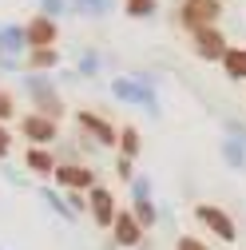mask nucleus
I'll return each mask as SVG.
<instances>
[{
	"label": "nucleus",
	"mask_w": 246,
	"mask_h": 250,
	"mask_svg": "<svg viewBox=\"0 0 246 250\" xmlns=\"http://www.w3.org/2000/svg\"><path fill=\"white\" fill-rule=\"evenodd\" d=\"M223 151H226V163H230V167H242V163H246V159H242V147H238L234 139H226Z\"/></svg>",
	"instance_id": "nucleus-16"
},
{
	"label": "nucleus",
	"mask_w": 246,
	"mask_h": 250,
	"mask_svg": "<svg viewBox=\"0 0 246 250\" xmlns=\"http://www.w3.org/2000/svg\"><path fill=\"white\" fill-rule=\"evenodd\" d=\"M123 12H127V16H151V12H155V0H127V4H123Z\"/></svg>",
	"instance_id": "nucleus-14"
},
{
	"label": "nucleus",
	"mask_w": 246,
	"mask_h": 250,
	"mask_svg": "<svg viewBox=\"0 0 246 250\" xmlns=\"http://www.w3.org/2000/svg\"><path fill=\"white\" fill-rule=\"evenodd\" d=\"M0 155H8V131L0 127Z\"/></svg>",
	"instance_id": "nucleus-19"
},
{
	"label": "nucleus",
	"mask_w": 246,
	"mask_h": 250,
	"mask_svg": "<svg viewBox=\"0 0 246 250\" xmlns=\"http://www.w3.org/2000/svg\"><path fill=\"white\" fill-rule=\"evenodd\" d=\"M80 123H83V131H91L100 143H115V139H119L115 127H107V123H103L100 115H91V111H80Z\"/></svg>",
	"instance_id": "nucleus-9"
},
{
	"label": "nucleus",
	"mask_w": 246,
	"mask_h": 250,
	"mask_svg": "<svg viewBox=\"0 0 246 250\" xmlns=\"http://www.w3.org/2000/svg\"><path fill=\"white\" fill-rule=\"evenodd\" d=\"M24 40H28V44H32V48H48V44L56 40V24H52L48 16H36L32 24H28V28H24Z\"/></svg>",
	"instance_id": "nucleus-8"
},
{
	"label": "nucleus",
	"mask_w": 246,
	"mask_h": 250,
	"mask_svg": "<svg viewBox=\"0 0 246 250\" xmlns=\"http://www.w3.org/2000/svg\"><path fill=\"white\" fill-rule=\"evenodd\" d=\"M20 127H24V135L32 139V143H48V139H56V119H48V115H28Z\"/></svg>",
	"instance_id": "nucleus-6"
},
{
	"label": "nucleus",
	"mask_w": 246,
	"mask_h": 250,
	"mask_svg": "<svg viewBox=\"0 0 246 250\" xmlns=\"http://www.w3.org/2000/svg\"><path fill=\"white\" fill-rule=\"evenodd\" d=\"M115 96H119V100H131V104H147V107H155L151 91H139V87L127 83V80H119V83H115Z\"/></svg>",
	"instance_id": "nucleus-11"
},
{
	"label": "nucleus",
	"mask_w": 246,
	"mask_h": 250,
	"mask_svg": "<svg viewBox=\"0 0 246 250\" xmlns=\"http://www.w3.org/2000/svg\"><path fill=\"white\" fill-rule=\"evenodd\" d=\"M28 167L40 171V175H48V171H56V159H52L48 151H28Z\"/></svg>",
	"instance_id": "nucleus-12"
},
{
	"label": "nucleus",
	"mask_w": 246,
	"mask_h": 250,
	"mask_svg": "<svg viewBox=\"0 0 246 250\" xmlns=\"http://www.w3.org/2000/svg\"><path fill=\"white\" fill-rule=\"evenodd\" d=\"M115 199H111V191H103V187H91V218H96L100 227H107V223H115Z\"/></svg>",
	"instance_id": "nucleus-4"
},
{
	"label": "nucleus",
	"mask_w": 246,
	"mask_h": 250,
	"mask_svg": "<svg viewBox=\"0 0 246 250\" xmlns=\"http://www.w3.org/2000/svg\"><path fill=\"white\" fill-rule=\"evenodd\" d=\"M56 183H64V187H76V191H91L96 187V175H91L87 167H76V163H68V167H56Z\"/></svg>",
	"instance_id": "nucleus-5"
},
{
	"label": "nucleus",
	"mask_w": 246,
	"mask_h": 250,
	"mask_svg": "<svg viewBox=\"0 0 246 250\" xmlns=\"http://www.w3.org/2000/svg\"><path fill=\"white\" fill-rule=\"evenodd\" d=\"M175 250H210V246H203L199 238H179V246Z\"/></svg>",
	"instance_id": "nucleus-17"
},
{
	"label": "nucleus",
	"mask_w": 246,
	"mask_h": 250,
	"mask_svg": "<svg viewBox=\"0 0 246 250\" xmlns=\"http://www.w3.org/2000/svg\"><path fill=\"white\" fill-rule=\"evenodd\" d=\"M111 227H115V242H123V246H135V242H139V234H143L139 218H135V214H127V210H119Z\"/></svg>",
	"instance_id": "nucleus-7"
},
{
	"label": "nucleus",
	"mask_w": 246,
	"mask_h": 250,
	"mask_svg": "<svg viewBox=\"0 0 246 250\" xmlns=\"http://www.w3.org/2000/svg\"><path fill=\"white\" fill-rule=\"evenodd\" d=\"M119 143H123V155H127V159L139 155V131H135V127H123V131H119Z\"/></svg>",
	"instance_id": "nucleus-13"
},
{
	"label": "nucleus",
	"mask_w": 246,
	"mask_h": 250,
	"mask_svg": "<svg viewBox=\"0 0 246 250\" xmlns=\"http://www.w3.org/2000/svg\"><path fill=\"white\" fill-rule=\"evenodd\" d=\"M0 119H12V100L0 91Z\"/></svg>",
	"instance_id": "nucleus-18"
},
{
	"label": "nucleus",
	"mask_w": 246,
	"mask_h": 250,
	"mask_svg": "<svg viewBox=\"0 0 246 250\" xmlns=\"http://www.w3.org/2000/svg\"><path fill=\"white\" fill-rule=\"evenodd\" d=\"M195 214H199V223H203L206 230H214V234H219L223 242H234V238H238V230H234V223L226 218V210H223V207L199 203V207H195Z\"/></svg>",
	"instance_id": "nucleus-2"
},
{
	"label": "nucleus",
	"mask_w": 246,
	"mask_h": 250,
	"mask_svg": "<svg viewBox=\"0 0 246 250\" xmlns=\"http://www.w3.org/2000/svg\"><path fill=\"white\" fill-rule=\"evenodd\" d=\"M223 16V4L219 0H183L179 8V24L199 32V28H214V20Z\"/></svg>",
	"instance_id": "nucleus-1"
},
{
	"label": "nucleus",
	"mask_w": 246,
	"mask_h": 250,
	"mask_svg": "<svg viewBox=\"0 0 246 250\" xmlns=\"http://www.w3.org/2000/svg\"><path fill=\"white\" fill-rule=\"evenodd\" d=\"M32 64L36 68H52L56 64V52L52 48H32Z\"/></svg>",
	"instance_id": "nucleus-15"
},
{
	"label": "nucleus",
	"mask_w": 246,
	"mask_h": 250,
	"mask_svg": "<svg viewBox=\"0 0 246 250\" xmlns=\"http://www.w3.org/2000/svg\"><path fill=\"white\" fill-rule=\"evenodd\" d=\"M223 68H226L230 80H246V48H226Z\"/></svg>",
	"instance_id": "nucleus-10"
},
{
	"label": "nucleus",
	"mask_w": 246,
	"mask_h": 250,
	"mask_svg": "<svg viewBox=\"0 0 246 250\" xmlns=\"http://www.w3.org/2000/svg\"><path fill=\"white\" fill-rule=\"evenodd\" d=\"M195 56L199 60H223L226 56V36L219 28H199L195 32Z\"/></svg>",
	"instance_id": "nucleus-3"
}]
</instances>
